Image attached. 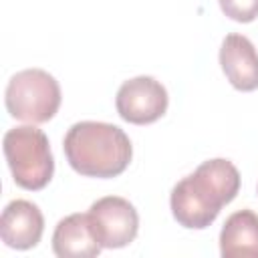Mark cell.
Returning <instances> with one entry per match:
<instances>
[{"mask_svg": "<svg viewBox=\"0 0 258 258\" xmlns=\"http://www.w3.org/2000/svg\"><path fill=\"white\" fill-rule=\"evenodd\" d=\"M167 91L153 77H135L125 81L115 97L117 113L123 121L133 125H149L161 119L167 111Z\"/></svg>", "mask_w": 258, "mask_h": 258, "instance_id": "6", "label": "cell"}, {"mask_svg": "<svg viewBox=\"0 0 258 258\" xmlns=\"http://www.w3.org/2000/svg\"><path fill=\"white\" fill-rule=\"evenodd\" d=\"M62 149L69 165L85 177L121 175L133 157L127 133L103 121L75 123L64 135Z\"/></svg>", "mask_w": 258, "mask_h": 258, "instance_id": "2", "label": "cell"}, {"mask_svg": "<svg viewBox=\"0 0 258 258\" xmlns=\"http://www.w3.org/2000/svg\"><path fill=\"white\" fill-rule=\"evenodd\" d=\"M101 250L103 246L93 232L89 214H71L52 232V252L58 258H93Z\"/></svg>", "mask_w": 258, "mask_h": 258, "instance_id": "9", "label": "cell"}, {"mask_svg": "<svg viewBox=\"0 0 258 258\" xmlns=\"http://www.w3.org/2000/svg\"><path fill=\"white\" fill-rule=\"evenodd\" d=\"M220 64L234 89L244 93L258 89V52L244 34L232 32L222 40Z\"/></svg>", "mask_w": 258, "mask_h": 258, "instance_id": "8", "label": "cell"}, {"mask_svg": "<svg viewBox=\"0 0 258 258\" xmlns=\"http://www.w3.org/2000/svg\"><path fill=\"white\" fill-rule=\"evenodd\" d=\"M2 145L16 185L30 191L48 185L54 173V159L48 137L42 129H36L34 125L8 129Z\"/></svg>", "mask_w": 258, "mask_h": 258, "instance_id": "3", "label": "cell"}, {"mask_svg": "<svg viewBox=\"0 0 258 258\" xmlns=\"http://www.w3.org/2000/svg\"><path fill=\"white\" fill-rule=\"evenodd\" d=\"M44 232V218L36 204L28 200H12L0 218V238L14 250L34 248Z\"/></svg>", "mask_w": 258, "mask_h": 258, "instance_id": "7", "label": "cell"}, {"mask_svg": "<svg viewBox=\"0 0 258 258\" xmlns=\"http://www.w3.org/2000/svg\"><path fill=\"white\" fill-rule=\"evenodd\" d=\"M93 232L103 248H125L139 232L135 206L119 196H105L89 208Z\"/></svg>", "mask_w": 258, "mask_h": 258, "instance_id": "5", "label": "cell"}, {"mask_svg": "<svg viewBox=\"0 0 258 258\" xmlns=\"http://www.w3.org/2000/svg\"><path fill=\"white\" fill-rule=\"evenodd\" d=\"M60 85L42 69H24L16 73L4 93L6 111L10 117L40 125L50 121L60 107Z\"/></svg>", "mask_w": 258, "mask_h": 258, "instance_id": "4", "label": "cell"}, {"mask_svg": "<svg viewBox=\"0 0 258 258\" xmlns=\"http://www.w3.org/2000/svg\"><path fill=\"white\" fill-rule=\"evenodd\" d=\"M222 12L236 22H252L258 16V0H218Z\"/></svg>", "mask_w": 258, "mask_h": 258, "instance_id": "11", "label": "cell"}, {"mask_svg": "<svg viewBox=\"0 0 258 258\" xmlns=\"http://www.w3.org/2000/svg\"><path fill=\"white\" fill-rule=\"evenodd\" d=\"M220 254L224 258H258V214L234 212L220 232Z\"/></svg>", "mask_w": 258, "mask_h": 258, "instance_id": "10", "label": "cell"}, {"mask_svg": "<svg viewBox=\"0 0 258 258\" xmlns=\"http://www.w3.org/2000/svg\"><path fill=\"white\" fill-rule=\"evenodd\" d=\"M240 191V171L224 157L208 159L183 179H179L169 198L175 222L189 230L208 228Z\"/></svg>", "mask_w": 258, "mask_h": 258, "instance_id": "1", "label": "cell"}]
</instances>
